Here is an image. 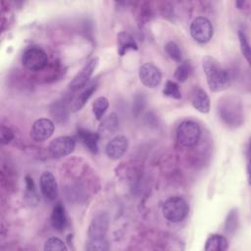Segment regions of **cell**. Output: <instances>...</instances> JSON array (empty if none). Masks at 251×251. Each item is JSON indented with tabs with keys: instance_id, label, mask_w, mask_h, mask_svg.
Segmentation results:
<instances>
[{
	"instance_id": "obj_1",
	"label": "cell",
	"mask_w": 251,
	"mask_h": 251,
	"mask_svg": "<svg viewBox=\"0 0 251 251\" xmlns=\"http://www.w3.org/2000/svg\"><path fill=\"white\" fill-rule=\"evenodd\" d=\"M202 67L210 90L217 92L225 90L229 86V73L217 59L211 56L204 57L202 60Z\"/></svg>"
},
{
	"instance_id": "obj_2",
	"label": "cell",
	"mask_w": 251,
	"mask_h": 251,
	"mask_svg": "<svg viewBox=\"0 0 251 251\" xmlns=\"http://www.w3.org/2000/svg\"><path fill=\"white\" fill-rule=\"evenodd\" d=\"M163 216L172 223L181 222L188 213V205L180 196L168 198L162 207Z\"/></svg>"
},
{
	"instance_id": "obj_3",
	"label": "cell",
	"mask_w": 251,
	"mask_h": 251,
	"mask_svg": "<svg viewBox=\"0 0 251 251\" xmlns=\"http://www.w3.org/2000/svg\"><path fill=\"white\" fill-rule=\"evenodd\" d=\"M176 140L183 147L195 146L201 136V129L197 123L186 120L181 122L176 128Z\"/></svg>"
},
{
	"instance_id": "obj_4",
	"label": "cell",
	"mask_w": 251,
	"mask_h": 251,
	"mask_svg": "<svg viewBox=\"0 0 251 251\" xmlns=\"http://www.w3.org/2000/svg\"><path fill=\"white\" fill-rule=\"evenodd\" d=\"M22 62L27 70L37 72L45 68L48 63V57L44 50L39 47L33 46L27 48L24 52Z\"/></svg>"
},
{
	"instance_id": "obj_5",
	"label": "cell",
	"mask_w": 251,
	"mask_h": 251,
	"mask_svg": "<svg viewBox=\"0 0 251 251\" xmlns=\"http://www.w3.org/2000/svg\"><path fill=\"white\" fill-rule=\"evenodd\" d=\"M190 34L195 41L199 43H207L213 37L214 28L207 18L197 17L190 25Z\"/></svg>"
},
{
	"instance_id": "obj_6",
	"label": "cell",
	"mask_w": 251,
	"mask_h": 251,
	"mask_svg": "<svg viewBox=\"0 0 251 251\" xmlns=\"http://www.w3.org/2000/svg\"><path fill=\"white\" fill-rule=\"evenodd\" d=\"M75 147V142L71 136H59L53 139L49 146L48 150L52 157L54 158H62L69 154H71Z\"/></svg>"
},
{
	"instance_id": "obj_7",
	"label": "cell",
	"mask_w": 251,
	"mask_h": 251,
	"mask_svg": "<svg viewBox=\"0 0 251 251\" xmlns=\"http://www.w3.org/2000/svg\"><path fill=\"white\" fill-rule=\"evenodd\" d=\"M140 81L149 88H154L160 84L162 74L159 68L152 63H145L139 68L138 72Z\"/></svg>"
},
{
	"instance_id": "obj_8",
	"label": "cell",
	"mask_w": 251,
	"mask_h": 251,
	"mask_svg": "<svg viewBox=\"0 0 251 251\" xmlns=\"http://www.w3.org/2000/svg\"><path fill=\"white\" fill-rule=\"evenodd\" d=\"M99 63V59L97 57L92 58L73 78V80L70 82L69 86L72 90H77V89H81L82 87H84L89 78L91 77L93 72L95 71V69L97 68Z\"/></svg>"
},
{
	"instance_id": "obj_9",
	"label": "cell",
	"mask_w": 251,
	"mask_h": 251,
	"mask_svg": "<svg viewBox=\"0 0 251 251\" xmlns=\"http://www.w3.org/2000/svg\"><path fill=\"white\" fill-rule=\"evenodd\" d=\"M54 124L49 119L36 120L30 128V136L33 140L41 142L50 138L54 132Z\"/></svg>"
},
{
	"instance_id": "obj_10",
	"label": "cell",
	"mask_w": 251,
	"mask_h": 251,
	"mask_svg": "<svg viewBox=\"0 0 251 251\" xmlns=\"http://www.w3.org/2000/svg\"><path fill=\"white\" fill-rule=\"evenodd\" d=\"M128 148V140L125 135H117L113 137L106 145L105 153L113 160L120 159Z\"/></svg>"
},
{
	"instance_id": "obj_11",
	"label": "cell",
	"mask_w": 251,
	"mask_h": 251,
	"mask_svg": "<svg viewBox=\"0 0 251 251\" xmlns=\"http://www.w3.org/2000/svg\"><path fill=\"white\" fill-rule=\"evenodd\" d=\"M39 185L41 193L45 197V199L49 201H53L56 199L58 195V184L52 173H42L39 178Z\"/></svg>"
},
{
	"instance_id": "obj_12",
	"label": "cell",
	"mask_w": 251,
	"mask_h": 251,
	"mask_svg": "<svg viewBox=\"0 0 251 251\" xmlns=\"http://www.w3.org/2000/svg\"><path fill=\"white\" fill-rule=\"evenodd\" d=\"M98 86V79H93L89 83H87L84 87L81 88V91L74 98L71 104V112L75 113L78 112L88 101L91 95L95 92Z\"/></svg>"
},
{
	"instance_id": "obj_13",
	"label": "cell",
	"mask_w": 251,
	"mask_h": 251,
	"mask_svg": "<svg viewBox=\"0 0 251 251\" xmlns=\"http://www.w3.org/2000/svg\"><path fill=\"white\" fill-rule=\"evenodd\" d=\"M109 220L106 214L97 215L89 225L88 227V239L105 237L108 229Z\"/></svg>"
},
{
	"instance_id": "obj_14",
	"label": "cell",
	"mask_w": 251,
	"mask_h": 251,
	"mask_svg": "<svg viewBox=\"0 0 251 251\" xmlns=\"http://www.w3.org/2000/svg\"><path fill=\"white\" fill-rule=\"evenodd\" d=\"M192 106L200 113H208L210 111V98L208 94L200 87L195 86L190 95Z\"/></svg>"
},
{
	"instance_id": "obj_15",
	"label": "cell",
	"mask_w": 251,
	"mask_h": 251,
	"mask_svg": "<svg viewBox=\"0 0 251 251\" xmlns=\"http://www.w3.org/2000/svg\"><path fill=\"white\" fill-rule=\"evenodd\" d=\"M51 226H53L54 229L58 231H63L68 224L67 220V215L65 212V208L61 203H57L52 211L51 214Z\"/></svg>"
},
{
	"instance_id": "obj_16",
	"label": "cell",
	"mask_w": 251,
	"mask_h": 251,
	"mask_svg": "<svg viewBox=\"0 0 251 251\" xmlns=\"http://www.w3.org/2000/svg\"><path fill=\"white\" fill-rule=\"evenodd\" d=\"M77 136L89 151L92 153L98 152V140L100 137L99 133L90 131L85 128H78Z\"/></svg>"
},
{
	"instance_id": "obj_17",
	"label": "cell",
	"mask_w": 251,
	"mask_h": 251,
	"mask_svg": "<svg viewBox=\"0 0 251 251\" xmlns=\"http://www.w3.org/2000/svg\"><path fill=\"white\" fill-rule=\"evenodd\" d=\"M117 45L120 56H124L128 50H137V44L135 40L126 31H121L117 35Z\"/></svg>"
},
{
	"instance_id": "obj_18",
	"label": "cell",
	"mask_w": 251,
	"mask_h": 251,
	"mask_svg": "<svg viewBox=\"0 0 251 251\" xmlns=\"http://www.w3.org/2000/svg\"><path fill=\"white\" fill-rule=\"evenodd\" d=\"M228 247V242L225 236L222 234L214 233L211 234L205 243L204 249L206 251H224Z\"/></svg>"
},
{
	"instance_id": "obj_19",
	"label": "cell",
	"mask_w": 251,
	"mask_h": 251,
	"mask_svg": "<svg viewBox=\"0 0 251 251\" xmlns=\"http://www.w3.org/2000/svg\"><path fill=\"white\" fill-rule=\"evenodd\" d=\"M118 127V117L115 113L110 114L106 118H104L98 127L99 135L107 136L112 134Z\"/></svg>"
},
{
	"instance_id": "obj_20",
	"label": "cell",
	"mask_w": 251,
	"mask_h": 251,
	"mask_svg": "<svg viewBox=\"0 0 251 251\" xmlns=\"http://www.w3.org/2000/svg\"><path fill=\"white\" fill-rule=\"evenodd\" d=\"M108 107H109V101L104 96L97 97L93 101V103H92V111H93V114L95 115L96 120L100 121V120L103 119V116L106 113Z\"/></svg>"
},
{
	"instance_id": "obj_21",
	"label": "cell",
	"mask_w": 251,
	"mask_h": 251,
	"mask_svg": "<svg viewBox=\"0 0 251 251\" xmlns=\"http://www.w3.org/2000/svg\"><path fill=\"white\" fill-rule=\"evenodd\" d=\"M192 71H193V67L190 61H183L176 68L175 72V78L180 82H184L189 77Z\"/></svg>"
},
{
	"instance_id": "obj_22",
	"label": "cell",
	"mask_w": 251,
	"mask_h": 251,
	"mask_svg": "<svg viewBox=\"0 0 251 251\" xmlns=\"http://www.w3.org/2000/svg\"><path fill=\"white\" fill-rule=\"evenodd\" d=\"M84 248L88 251H106L109 249V243L106 237L91 238L88 239Z\"/></svg>"
},
{
	"instance_id": "obj_23",
	"label": "cell",
	"mask_w": 251,
	"mask_h": 251,
	"mask_svg": "<svg viewBox=\"0 0 251 251\" xmlns=\"http://www.w3.org/2000/svg\"><path fill=\"white\" fill-rule=\"evenodd\" d=\"M163 94L167 97L174 99H180L181 93L179 90V86L173 80H167L166 84L163 88Z\"/></svg>"
},
{
	"instance_id": "obj_24",
	"label": "cell",
	"mask_w": 251,
	"mask_h": 251,
	"mask_svg": "<svg viewBox=\"0 0 251 251\" xmlns=\"http://www.w3.org/2000/svg\"><path fill=\"white\" fill-rule=\"evenodd\" d=\"M44 250L46 251H66L67 247L63 240L58 237H50L44 243Z\"/></svg>"
},
{
	"instance_id": "obj_25",
	"label": "cell",
	"mask_w": 251,
	"mask_h": 251,
	"mask_svg": "<svg viewBox=\"0 0 251 251\" xmlns=\"http://www.w3.org/2000/svg\"><path fill=\"white\" fill-rule=\"evenodd\" d=\"M165 50L167 52V54L169 55V57L171 59H173L176 62H180L181 58H182V53L181 50L179 48V46L174 42V41H170L166 44L165 46Z\"/></svg>"
},
{
	"instance_id": "obj_26",
	"label": "cell",
	"mask_w": 251,
	"mask_h": 251,
	"mask_svg": "<svg viewBox=\"0 0 251 251\" xmlns=\"http://www.w3.org/2000/svg\"><path fill=\"white\" fill-rule=\"evenodd\" d=\"M237 225H238V213H237L236 209H232L228 213V215L226 217V223H225L226 231L229 232V233H232L236 229Z\"/></svg>"
},
{
	"instance_id": "obj_27",
	"label": "cell",
	"mask_w": 251,
	"mask_h": 251,
	"mask_svg": "<svg viewBox=\"0 0 251 251\" xmlns=\"http://www.w3.org/2000/svg\"><path fill=\"white\" fill-rule=\"evenodd\" d=\"M238 38H239V42H240V48H241V52L243 54V56L245 57V59L250 62V45L248 42V39L246 37V34L243 30H238Z\"/></svg>"
},
{
	"instance_id": "obj_28",
	"label": "cell",
	"mask_w": 251,
	"mask_h": 251,
	"mask_svg": "<svg viewBox=\"0 0 251 251\" xmlns=\"http://www.w3.org/2000/svg\"><path fill=\"white\" fill-rule=\"evenodd\" d=\"M14 138V133L12 129L6 126H1L0 129V140L2 144H8Z\"/></svg>"
}]
</instances>
